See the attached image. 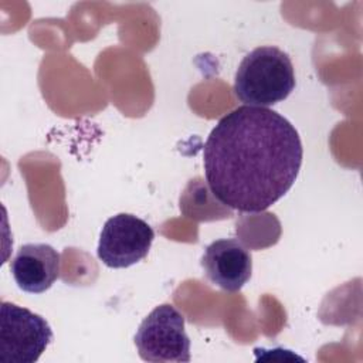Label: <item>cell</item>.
I'll list each match as a JSON object with an SVG mask.
<instances>
[{
    "mask_svg": "<svg viewBox=\"0 0 363 363\" xmlns=\"http://www.w3.org/2000/svg\"><path fill=\"white\" fill-rule=\"evenodd\" d=\"M153 238L155 231L145 220L119 213L108 218L101 230L98 258L108 268H128L147 255Z\"/></svg>",
    "mask_w": 363,
    "mask_h": 363,
    "instance_id": "obj_5",
    "label": "cell"
},
{
    "mask_svg": "<svg viewBox=\"0 0 363 363\" xmlns=\"http://www.w3.org/2000/svg\"><path fill=\"white\" fill-rule=\"evenodd\" d=\"M200 264L207 279L227 292L240 291L252 275L251 252L235 238L208 244Z\"/></svg>",
    "mask_w": 363,
    "mask_h": 363,
    "instance_id": "obj_6",
    "label": "cell"
},
{
    "mask_svg": "<svg viewBox=\"0 0 363 363\" xmlns=\"http://www.w3.org/2000/svg\"><path fill=\"white\" fill-rule=\"evenodd\" d=\"M303 149L295 126L269 108L242 105L224 115L203 149L211 194L242 213H261L295 183Z\"/></svg>",
    "mask_w": 363,
    "mask_h": 363,
    "instance_id": "obj_1",
    "label": "cell"
},
{
    "mask_svg": "<svg viewBox=\"0 0 363 363\" xmlns=\"http://www.w3.org/2000/svg\"><path fill=\"white\" fill-rule=\"evenodd\" d=\"M295 84L289 55L275 45H261L241 60L233 89L245 105L268 108L286 99Z\"/></svg>",
    "mask_w": 363,
    "mask_h": 363,
    "instance_id": "obj_2",
    "label": "cell"
},
{
    "mask_svg": "<svg viewBox=\"0 0 363 363\" xmlns=\"http://www.w3.org/2000/svg\"><path fill=\"white\" fill-rule=\"evenodd\" d=\"M60 265V252L52 245L30 242L18 248L10 261V271L21 291L43 294L58 279Z\"/></svg>",
    "mask_w": 363,
    "mask_h": 363,
    "instance_id": "obj_7",
    "label": "cell"
},
{
    "mask_svg": "<svg viewBox=\"0 0 363 363\" xmlns=\"http://www.w3.org/2000/svg\"><path fill=\"white\" fill-rule=\"evenodd\" d=\"M52 340L48 322L27 308L3 301L0 306V362L34 363Z\"/></svg>",
    "mask_w": 363,
    "mask_h": 363,
    "instance_id": "obj_4",
    "label": "cell"
},
{
    "mask_svg": "<svg viewBox=\"0 0 363 363\" xmlns=\"http://www.w3.org/2000/svg\"><path fill=\"white\" fill-rule=\"evenodd\" d=\"M133 340L145 362L183 363L191 359L184 316L170 303L156 306L142 320Z\"/></svg>",
    "mask_w": 363,
    "mask_h": 363,
    "instance_id": "obj_3",
    "label": "cell"
}]
</instances>
